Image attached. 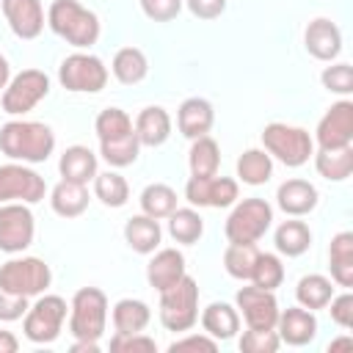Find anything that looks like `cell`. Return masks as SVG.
I'll return each mask as SVG.
<instances>
[{
    "label": "cell",
    "instance_id": "1",
    "mask_svg": "<svg viewBox=\"0 0 353 353\" xmlns=\"http://www.w3.org/2000/svg\"><path fill=\"white\" fill-rule=\"evenodd\" d=\"M0 152L17 163H44L55 152V132L44 121L11 119L0 127Z\"/></svg>",
    "mask_w": 353,
    "mask_h": 353
},
{
    "label": "cell",
    "instance_id": "2",
    "mask_svg": "<svg viewBox=\"0 0 353 353\" xmlns=\"http://www.w3.org/2000/svg\"><path fill=\"white\" fill-rule=\"evenodd\" d=\"M47 25L74 50H91L102 33L99 17L77 0H52L47 8Z\"/></svg>",
    "mask_w": 353,
    "mask_h": 353
},
{
    "label": "cell",
    "instance_id": "3",
    "mask_svg": "<svg viewBox=\"0 0 353 353\" xmlns=\"http://www.w3.org/2000/svg\"><path fill=\"white\" fill-rule=\"evenodd\" d=\"M262 149L287 168H301L314 154V138L295 124L270 121L262 130Z\"/></svg>",
    "mask_w": 353,
    "mask_h": 353
},
{
    "label": "cell",
    "instance_id": "4",
    "mask_svg": "<svg viewBox=\"0 0 353 353\" xmlns=\"http://www.w3.org/2000/svg\"><path fill=\"white\" fill-rule=\"evenodd\" d=\"M160 323L165 331L185 334L199 323V284L193 276H182L174 287L160 292Z\"/></svg>",
    "mask_w": 353,
    "mask_h": 353
},
{
    "label": "cell",
    "instance_id": "5",
    "mask_svg": "<svg viewBox=\"0 0 353 353\" xmlns=\"http://www.w3.org/2000/svg\"><path fill=\"white\" fill-rule=\"evenodd\" d=\"M108 328V295L99 287H80L69 303V334L74 339H102Z\"/></svg>",
    "mask_w": 353,
    "mask_h": 353
},
{
    "label": "cell",
    "instance_id": "6",
    "mask_svg": "<svg viewBox=\"0 0 353 353\" xmlns=\"http://www.w3.org/2000/svg\"><path fill=\"white\" fill-rule=\"evenodd\" d=\"M270 223H273V207L265 199L259 196L243 201L237 199L223 223V234L229 243H259L270 229Z\"/></svg>",
    "mask_w": 353,
    "mask_h": 353
},
{
    "label": "cell",
    "instance_id": "7",
    "mask_svg": "<svg viewBox=\"0 0 353 353\" xmlns=\"http://www.w3.org/2000/svg\"><path fill=\"white\" fill-rule=\"evenodd\" d=\"M69 303L61 295H36V301L28 306L22 317V331L33 345H50L61 336V328L66 323Z\"/></svg>",
    "mask_w": 353,
    "mask_h": 353
},
{
    "label": "cell",
    "instance_id": "8",
    "mask_svg": "<svg viewBox=\"0 0 353 353\" xmlns=\"http://www.w3.org/2000/svg\"><path fill=\"white\" fill-rule=\"evenodd\" d=\"M108 66L99 55L88 50H77L66 55L58 66V83L72 94H99L108 85Z\"/></svg>",
    "mask_w": 353,
    "mask_h": 353
},
{
    "label": "cell",
    "instance_id": "9",
    "mask_svg": "<svg viewBox=\"0 0 353 353\" xmlns=\"http://www.w3.org/2000/svg\"><path fill=\"white\" fill-rule=\"evenodd\" d=\"M52 284V270L39 256H14L0 265V290L36 298Z\"/></svg>",
    "mask_w": 353,
    "mask_h": 353
},
{
    "label": "cell",
    "instance_id": "10",
    "mask_svg": "<svg viewBox=\"0 0 353 353\" xmlns=\"http://www.w3.org/2000/svg\"><path fill=\"white\" fill-rule=\"evenodd\" d=\"M47 94H50V77H47V72H41V69H22L3 88L0 108L8 116H25L41 99H47Z\"/></svg>",
    "mask_w": 353,
    "mask_h": 353
},
{
    "label": "cell",
    "instance_id": "11",
    "mask_svg": "<svg viewBox=\"0 0 353 353\" xmlns=\"http://www.w3.org/2000/svg\"><path fill=\"white\" fill-rule=\"evenodd\" d=\"M36 237V218L30 204L25 201H6L0 204V251L3 254H22L33 245Z\"/></svg>",
    "mask_w": 353,
    "mask_h": 353
},
{
    "label": "cell",
    "instance_id": "12",
    "mask_svg": "<svg viewBox=\"0 0 353 353\" xmlns=\"http://www.w3.org/2000/svg\"><path fill=\"white\" fill-rule=\"evenodd\" d=\"M47 193V182L39 171H33L28 163H3L0 165V204L6 201H25L39 204Z\"/></svg>",
    "mask_w": 353,
    "mask_h": 353
},
{
    "label": "cell",
    "instance_id": "13",
    "mask_svg": "<svg viewBox=\"0 0 353 353\" xmlns=\"http://www.w3.org/2000/svg\"><path fill=\"white\" fill-rule=\"evenodd\" d=\"M185 199L190 207H232L240 199V185L232 176H190L185 185Z\"/></svg>",
    "mask_w": 353,
    "mask_h": 353
},
{
    "label": "cell",
    "instance_id": "14",
    "mask_svg": "<svg viewBox=\"0 0 353 353\" xmlns=\"http://www.w3.org/2000/svg\"><path fill=\"white\" fill-rule=\"evenodd\" d=\"M234 306H237L245 328H276V320L281 312L273 290H262L256 284L240 287L234 295Z\"/></svg>",
    "mask_w": 353,
    "mask_h": 353
},
{
    "label": "cell",
    "instance_id": "15",
    "mask_svg": "<svg viewBox=\"0 0 353 353\" xmlns=\"http://www.w3.org/2000/svg\"><path fill=\"white\" fill-rule=\"evenodd\" d=\"M314 143H317V149L353 146V102L347 97L334 102L323 113V119L317 121V130H314Z\"/></svg>",
    "mask_w": 353,
    "mask_h": 353
},
{
    "label": "cell",
    "instance_id": "16",
    "mask_svg": "<svg viewBox=\"0 0 353 353\" xmlns=\"http://www.w3.org/2000/svg\"><path fill=\"white\" fill-rule=\"evenodd\" d=\"M3 17L11 28V33L22 41L39 39L47 19H44V6L41 0H0Z\"/></svg>",
    "mask_w": 353,
    "mask_h": 353
},
{
    "label": "cell",
    "instance_id": "17",
    "mask_svg": "<svg viewBox=\"0 0 353 353\" xmlns=\"http://www.w3.org/2000/svg\"><path fill=\"white\" fill-rule=\"evenodd\" d=\"M303 47L317 61H325V63L336 61L339 52H342V30H339V25L334 19H328V17L312 19L306 25V30H303Z\"/></svg>",
    "mask_w": 353,
    "mask_h": 353
},
{
    "label": "cell",
    "instance_id": "18",
    "mask_svg": "<svg viewBox=\"0 0 353 353\" xmlns=\"http://www.w3.org/2000/svg\"><path fill=\"white\" fill-rule=\"evenodd\" d=\"M276 334H279L281 342H287L292 347H303L317 336V317H314L312 309L287 306L284 312H279Z\"/></svg>",
    "mask_w": 353,
    "mask_h": 353
},
{
    "label": "cell",
    "instance_id": "19",
    "mask_svg": "<svg viewBox=\"0 0 353 353\" xmlns=\"http://www.w3.org/2000/svg\"><path fill=\"white\" fill-rule=\"evenodd\" d=\"M317 201H320V193H317V188H314L309 179L292 176V179H287V182H281V185L276 188V204H279V210H281L284 215H290V218H303V215H309V212L317 207Z\"/></svg>",
    "mask_w": 353,
    "mask_h": 353
},
{
    "label": "cell",
    "instance_id": "20",
    "mask_svg": "<svg viewBox=\"0 0 353 353\" xmlns=\"http://www.w3.org/2000/svg\"><path fill=\"white\" fill-rule=\"evenodd\" d=\"M188 273L185 268V254L176 248H157L152 251V259L146 265V281L152 290L163 292L168 287H174L182 276Z\"/></svg>",
    "mask_w": 353,
    "mask_h": 353
},
{
    "label": "cell",
    "instance_id": "21",
    "mask_svg": "<svg viewBox=\"0 0 353 353\" xmlns=\"http://www.w3.org/2000/svg\"><path fill=\"white\" fill-rule=\"evenodd\" d=\"M212 124H215V108L204 97H188L176 110V127L188 141L210 135Z\"/></svg>",
    "mask_w": 353,
    "mask_h": 353
},
{
    "label": "cell",
    "instance_id": "22",
    "mask_svg": "<svg viewBox=\"0 0 353 353\" xmlns=\"http://www.w3.org/2000/svg\"><path fill=\"white\" fill-rule=\"evenodd\" d=\"M171 127H174V121H171L168 110L160 108V105L143 108V110L135 116V121H132V130H135L141 146H152V149H154V146H163V143L171 138Z\"/></svg>",
    "mask_w": 353,
    "mask_h": 353
},
{
    "label": "cell",
    "instance_id": "23",
    "mask_svg": "<svg viewBox=\"0 0 353 353\" xmlns=\"http://www.w3.org/2000/svg\"><path fill=\"white\" fill-rule=\"evenodd\" d=\"M199 320H201L204 334H210L218 342H226V339L237 336V331H240V312H237V306H232L226 301H212L210 306H204Z\"/></svg>",
    "mask_w": 353,
    "mask_h": 353
},
{
    "label": "cell",
    "instance_id": "24",
    "mask_svg": "<svg viewBox=\"0 0 353 353\" xmlns=\"http://www.w3.org/2000/svg\"><path fill=\"white\" fill-rule=\"evenodd\" d=\"M58 171H61V179H69V182H80V185H88L97 171H99V160L97 154L88 149V146H66L61 160H58Z\"/></svg>",
    "mask_w": 353,
    "mask_h": 353
},
{
    "label": "cell",
    "instance_id": "25",
    "mask_svg": "<svg viewBox=\"0 0 353 353\" xmlns=\"http://www.w3.org/2000/svg\"><path fill=\"white\" fill-rule=\"evenodd\" d=\"M160 240H163V229H160V221L141 212V215H132L127 223H124V243L135 251V254H152L160 248Z\"/></svg>",
    "mask_w": 353,
    "mask_h": 353
},
{
    "label": "cell",
    "instance_id": "26",
    "mask_svg": "<svg viewBox=\"0 0 353 353\" xmlns=\"http://www.w3.org/2000/svg\"><path fill=\"white\" fill-rule=\"evenodd\" d=\"M328 268L331 281L350 290L353 287V232H336L328 245Z\"/></svg>",
    "mask_w": 353,
    "mask_h": 353
},
{
    "label": "cell",
    "instance_id": "27",
    "mask_svg": "<svg viewBox=\"0 0 353 353\" xmlns=\"http://www.w3.org/2000/svg\"><path fill=\"white\" fill-rule=\"evenodd\" d=\"M88 185H80V182H69V179H61L52 190H50V207L55 215L61 218H77L88 210Z\"/></svg>",
    "mask_w": 353,
    "mask_h": 353
},
{
    "label": "cell",
    "instance_id": "28",
    "mask_svg": "<svg viewBox=\"0 0 353 353\" xmlns=\"http://www.w3.org/2000/svg\"><path fill=\"white\" fill-rule=\"evenodd\" d=\"M110 323L116 334H138V331H146V325L152 323V309L141 298H121L113 303Z\"/></svg>",
    "mask_w": 353,
    "mask_h": 353
},
{
    "label": "cell",
    "instance_id": "29",
    "mask_svg": "<svg viewBox=\"0 0 353 353\" xmlns=\"http://www.w3.org/2000/svg\"><path fill=\"white\" fill-rule=\"evenodd\" d=\"M110 72L119 83L138 85L149 74V58L141 47H121L110 61Z\"/></svg>",
    "mask_w": 353,
    "mask_h": 353
},
{
    "label": "cell",
    "instance_id": "30",
    "mask_svg": "<svg viewBox=\"0 0 353 353\" xmlns=\"http://www.w3.org/2000/svg\"><path fill=\"white\" fill-rule=\"evenodd\" d=\"M314 168L328 182H345L353 174V146L339 149H314Z\"/></svg>",
    "mask_w": 353,
    "mask_h": 353
},
{
    "label": "cell",
    "instance_id": "31",
    "mask_svg": "<svg viewBox=\"0 0 353 353\" xmlns=\"http://www.w3.org/2000/svg\"><path fill=\"white\" fill-rule=\"evenodd\" d=\"M273 243H276V251L281 256H301V254H306L312 248V229L298 218L281 221L276 226Z\"/></svg>",
    "mask_w": 353,
    "mask_h": 353
},
{
    "label": "cell",
    "instance_id": "32",
    "mask_svg": "<svg viewBox=\"0 0 353 353\" xmlns=\"http://www.w3.org/2000/svg\"><path fill=\"white\" fill-rule=\"evenodd\" d=\"M188 165H190V176H212L221 168V146L212 135H201L190 141V152H188Z\"/></svg>",
    "mask_w": 353,
    "mask_h": 353
},
{
    "label": "cell",
    "instance_id": "33",
    "mask_svg": "<svg viewBox=\"0 0 353 353\" xmlns=\"http://www.w3.org/2000/svg\"><path fill=\"white\" fill-rule=\"evenodd\" d=\"M331 298H334V281L323 273H309L295 284V301L303 309H312V312L325 309Z\"/></svg>",
    "mask_w": 353,
    "mask_h": 353
},
{
    "label": "cell",
    "instance_id": "34",
    "mask_svg": "<svg viewBox=\"0 0 353 353\" xmlns=\"http://www.w3.org/2000/svg\"><path fill=\"white\" fill-rule=\"evenodd\" d=\"M94 182V196L110 207V210H119L130 201V185L127 179L116 171V168H108V171H97V176L91 179Z\"/></svg>",
    "mask_w": 353,
    "mask_h": 353
},
{
    "label": "cell",
    "instance_id": "35",
    "mask_svg": "<svg viewBox=\"0 0 353 353\" xmlns=\"http://www.w3.org/2000/svg\"><path fill=\"white\" fill-rule=\"evenodd\" d=\"M273 176V157L265 149H245L237 157V179L256 188Z\"/></svg>",
    "mask_w": 353,
    "mask_h": 353
},
{
    "label": "cell",
    "instance_id": "36",
    "mask_svg": "<svg viewBox=\"0 0 353 353\" xmlns=\"http://www.w3.org/2000/svg\"><path fill=\"white\" fill-rule=\"evenodd\" d=\"M168 234L182 245H193L204 234V218L196 212V207H176L168 215Z\"/></svg>",
    "mask_w": 353,
    "mask_h": 353
},
{
    "label": "cell",
    "instance_id": "37",
    "mask_svg": "<svg viewBox=\"0 0 353 353\" xmlns=\"http://www.w3.org/2000/svg\"><path fill=\"white\" fill-rule=\"evenodd\" d=\"M99 154H102V160H105L110 168H127V165H132V163L138 160V154H141V141H138V135H135V130H132V132H127V135H121V138L99 141Z\"/></svg>",
    "mask_w": 353,
    "mask_h": 353
},
{
    "label": "cell",
    "instance_id": "38",
    "mask_svg": "<svg viewBox=\"0 0 353 353\" xmlns=\"http://www.w3.org/2000/svg\"><path fill=\"white\" fill-rule=\"evenodd\" d=\"M141 210L146 212V215H152V218H168L174 210H176V190L171 188V185H165V182H152V185H146L143 190H141Z\"/></svg>",
    "mask_w": 353,
    "mask_h": 353
},
{
    "label": "cell",
    "instance_id": "39",
    "mask_svg": "<svg viewBox=\"0 0 353 353\" xmlns=\"http://www.w3.org/2000/svg\"><path fill=\"white\" fill-rule=\"evenodd\" d=\"M256 256H259L256 243H229L226 251H223V268H226V273L232 279L248 281L251 273H254Z\"/></svg>",
    "mask_w": 353,
    "mask_h": 353
},
{
    "label": "cell",
    "instance_id": "40",
    "mask_svg": "<svg viewBox=\"0 0 353 353\" xmlns=\"http://www.w3.org/2000/svg\"><path fill=\"white\" fill-rule=\"evenodd\" d=\"M94 132L99 141H113V138H121L127 132H132V119L127 110L121 108H105L97 113L94 119Z\"/></svg>",
    "mask_w": 353,
    "mask_h": 353
},
{
    "label": "cell",
    "instance_id": "41",
    "mask_svg": "<svg viewBox=\"0 0 353 353\" xmlns=\"http://www.w3.org/2000/svg\"><path fill=\"white\" fill-rule=\"evenodd\" d=\"M251 284L262 287V290H273L281 287L284 281V265H281V256L279 254H268V251H259L256 256V265H254V273L248 279Z\"/></svg>",
    "mask_w": 353,
    "mask_h": 353
},
{
    "label": "cell",
    "instance_id": "42",
    "mask_svg": "<svg viewBox=\"0 0 353 353\" xmlns=\"http://www.w3.org/2000/svg\"><path fill=\"white\" fill-rule=\"evenodd\" d=\"M237 347L243 353H276L281 347V339L276 328H245L237 339Z\"/></svg>",
    "mask_w": 353,
    "mask_h": 353
},
{
    "label": "cell",
    "instance_id": "43",
    "mask_svg": "<svg viewBox=\"0 0 353 353\" xmlns=\"http://www.w3.org/2000/svg\"><path fill=\"white\" fill-rule=\"evenodd\" d=\"M320 83H323V88L331 91V94L350 97V94H353V66L345 63V61H339V63L331 61V66L323 69Z\"/></svg>",
    "mask_w": 353,
    "mask_h": 353
},
{
    "label": "cell",
    "instance_id": "44",
    "mask_svg": "<svg viewBox=\"0 0 353 353\" xmlns=\"http://www.w3.org/2000/svg\"><path fill=\"white\" fill-rule=\"evenodd\" d=\"M110 350L113 353H157V342L146 336L143 331L138 334H113L110 336Z\"/></svg>",
    "mask_w": 353,
    "mask_h": 353
},
{
    "label": "cell",
    "instance_id": "45",
    "mask_svg": "<svg viewBox=\"0 0 353 353\" xmlns=\"http://www.w3.org/2000/svg\"><path fill=\"white\" fill-rule=\"evenodd\" d=\"M138 3H141V11L152 22H171L185 6V0H138Z\"/></svg>",
    "mask_w": 353,
    "mask_h": 353
},
{
    "label": "cell",
    "instance_id": "46",
    "mask_svg": "<svg viewBox=\"0 0 353 353\" xmlns=\"http://www.w3.org/2000/svg\"><path fill=\"white\" fill-rule=\"evenodd\" d=\"M28 306H30V298L0 290V323L22 320V317H25V312H28Z\"/></svg>",
    "mask_w": 353,
    "mask_h": 353
},
{
    "label": "cell",
    "instance_id": "47",
    "mask_svg": "<svg viewBox=\"0 0 353 353\" xmlns=\"http://www.w3.org/2000/svg\"><path fill=\"white\" fill-rule=\"evenodd\" d=\"M328 312H331V320L339 325V328H353V292L345 290L339 295H334L328 301Z\"/></svg>",
    "mask_w": 353,
    "mask_h": 353
},
{
    "label": "cell",
    "instance_id": "48",
    "mask_svg": "<svg viewBox=\"0 0 353 353\" xmlns=\"http://www.w3.org/2000/svg\"><path fill=\"white\" fill-rule=\"evenodd\" d=\"M171 353H182V350H207L215 353L218 350V339H212L210 334H185L182 339H174L168 345Z\"/></svg>",
    "mask_w": 353,
    "mask_h": 353
},
{
    "label": "cell",
    "instance_id": "49",
    "mask_svg": "<svg viewBox=\"0 0 353 353\" xmlns=\"http://www.w3.org/2000/svg\"><path fill=\"white\" fill-rule=\"evenodd\" d=\"M185 6L196 19H218L226 11V0H185Z\"/></svg>",
    "mask_w": 353,
    "mask_h": 353
},
{
    "label": "cell",
    "instance_id": "50",
    "mask_svg": "<svg viewBox=\"0 0 353 353\" xmlns=\"http://www.w3.org/2000/svg\"><path fill=\"white\" fill-rule=\"evenodd\" d=\"M69 350L72 353H99V342L97 339H74Z\"/></svg>",
    "mask_w": 353,
    "mask_h": 353
},
{
    "label": "cell",
    "instance_id": "51",
    "mask_svg": "<svg viewBox=\"0 0 353 353\" xmlns=\"http://www.w3.org/2000/svg\"><path fill=\"white\" fill-rule=\"evenodd\" d=\"M19 350V339L11 331H0V353H17Z\"/></svg>",
    "mask_w": 353,
    "mask_h": 353
},
{
    "label": "cell",
    "instance_id": "52",
    "mask_svg": "<svg viewBox=\"0 0 353 353\" xmlns=\"http://www.w3.org/2000/svg\"><path fill=\"white\" fill-rule=\"evenodd\" d=\"M8 80H11V66H8V58H6V55H0V91L8 85Z\"/></svg>",
    "mask_w": 353,
    "mask_h": 353
},
{
    "label": "cell",
    "instance_id": "53",
    "mask_svg": "<svg viewBox=\"0 0 353 353\" xmlns=\"http://www.w3.org/2000/svg\"><path fill=\"white\" fill-rule=\"evenodd\" d=\"M353 347V339L350 336H342V339H334L331 345H328V350L334 353V350H350Z\"/></svg>",
    "mask_w": 353,
    "mask_h": 353
}]
</instances>
